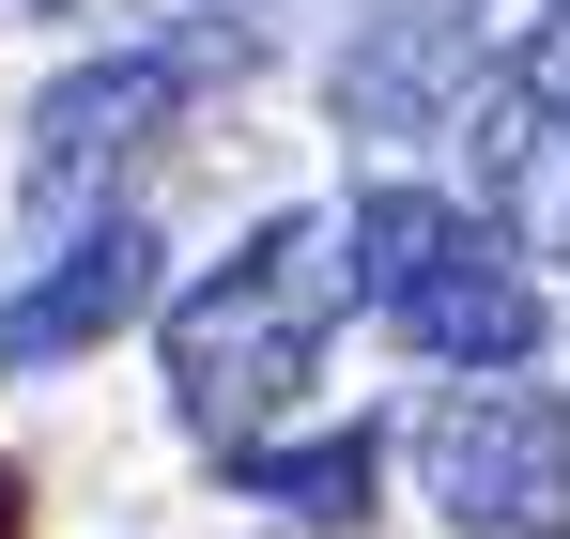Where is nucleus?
Returning a JSON list of instances; mask_svg holds the SVG:
<instances>
[{"instance_id":"obj_1","label":"nucleus","mask_w":570,"mask_h":539,"mask_svg":"<svg viewBox=\"0 0 570 539\" xmlns=\"http://www.w3.org/2000/svg\"><path fill=\"white\" fill-rule=\"evenodd\" d=\"M340 324H355V247H340L324 200H293L232 263H200L186 293H170V416H186L216 462L263 448V416L308 401V370H324Z\"/></svg>"},{"instance_id":"obj_2","label":"nucleus","mask_w":570,"mask_h":539,"mask_svg":"<svg viewBox=\"0 0 570 539\" xmlns=\"http://www.w3.org/2000/svg\"><path fill=\"white\" fill-rule=\"evenodd\" d=\"M340 247H355V308L401 355H432V370H524L540 355V263L478 200L371 185V200H340Z\"/></svg>"},{"instance_id":"obj_3","label":"nucleus","mask_w":570,"mask_h":539,"mask_svg":"<svg viewBox=\"0 0 570 539\" xmlns=\"http://www.w3.org/2000/svg\"><path fill=\"white\" fill-rule=\"evenodd\" d=\"M416 493L463 539H570V401L509 385V370H463L416 416Z\"/></svg>"},{"instance_id":"obj_4","label":"nucleus","mask_w":570,"mask_h":539,"mask_svg":"<svg viewBox=\"0 0 570 539\" xmlns=\"http://www.w3.org/2000/svg\"><path fill=\"white\" fill-rule=\"evenodd\" d=\"M170 108H186V47H124V62L47 78L31 92V139H16V216H31L47 247L94 232V216H124V185L170 139Z\"/></svg>"},{"instance_id":"obj_5","label":"nucleus","mask_w":570,"mask_h":539,"mask_svg":"<svg viewBox=\"0 0 570 539\" xmlns=\"http://www.w3.org/2000/svg\"><path fill=\"white\" fill-rule=\"evenodd\" d=\"M448 139H463V200L478 216L524 263H570V31H540L524 62H493Z\"/></svg>"},{"instance_id":"obj_6","label":"nucleus","mask_w":570,"mask_h":539,"mask_svg":"<svg viewBox=\"0 0 570 539\" xmlns=\"http://www.w3.org/2000/svg\"><path fill=\"white\" fill-rule=\"evenodd\" d=\"M478 78H493V31H478L463 0H385V16H355L324 108H340L355 139H448L478 108Z\"/></svg>"},{"instance_id":"obj_7","label":"nucleus","mask_w":570,"mask_h":539,"mask_svg":"<svg viewBox=\"0 0 570 539\" xmlns=\"http://www.w3.org/2000/svg\"><path fill=\"white\" fill-rule=\"evenodd\" d=\"M170 293V247L139 232V216H94V232H62L47 247V277L0 308V370H47V355H94V340H124L139 308Z\"/></svg>"},{"instance_id":"obj_8","label":"nucleus","mask_w":570,"mask_h":539,"mask_svg":"<svg viewBox=\"0 0 570 539\" xmlns=\"http://www.w3.org/2000/svg\"><path fill=\"white\" fill-rule=\"evenodd\" d=\"M232 478L293 509V525H371V478H385V432H308V448H232Z\"/></svg>"},{"instance_id":"obj_9","label":"nucleus","mask_w":570,"mask_h":539,"mask_svg":"<svg viewBox=\"0 0 570 539\" xmlns=\"http://www.w3.org/2000/svg\"><path fill=\"white\" fill-rule=\"evenodd\" d=\"M31 16H78V0H31Z\"/></svg>"},{"instance_id":"obj_10","label":"nucleus","mask_w":570,"mask_h":539,"mask_svg":"<svg viewBox=\"0 0 570 539\" xmlns=\"http://www.w3.org/2000/svg\"><path fill=\"white\" fill-rule=\"evenodd\" d=\"M540 16H556V31H570V0H540Z\"/></svg>"},{"instance_id":"obj_11","label":"nucleus","mask_w":570,"mask_h":539,"mask_svg":"<svg viewBox=\"0 0 570 539\" xmlns=\"http://www.w3.org/2000/svg\"><path fill=\"white\" fill-rule=\"evenodd\" d=\"M216 16H247V0H216Z\"/></svg>"}]
</instances>
